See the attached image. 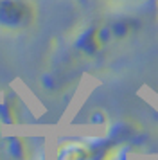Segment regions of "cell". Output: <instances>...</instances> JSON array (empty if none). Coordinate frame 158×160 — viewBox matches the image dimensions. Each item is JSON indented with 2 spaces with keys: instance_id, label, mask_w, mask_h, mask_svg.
Masks as SVG:
<instances>
[{
  "instance_id": "obj_1",
  "label": "cell",
  "mask_w": 158,
  "mask_h": 160,
  "mask_svg": "<svg viewBox=\"0 0 158 160\" xmlns=\"http://www.w3.org/2000/svg\"><path fill=\"white\" fill-rule=\"evenodd\" d=\"M38 20L34 0H0V31L16 34L29 31Z\"/></svg>"
},
{
  "instance_id": "obj_2",
  "label": "cell",
  "mask_w": 158,
  "mask_h": 160,
  "mask_svg": "<svg viewBox=\"0 0 158 160\" xmlns=\"http://www.w3.org/2000/svg\"><path fill=\"white\" fill-rule=\"evenodd\" d=\"M102 138H67L56 149V160H108Z\"/></svg>"
},
{
  "instance_id": "obj_3",
  "label": "cell",
  "mask_w": 158,
  "mask_h": 160,
  "mask_svg": "<svg viewBox=\"0 0 158 160\" xmlns=\"http://www.w3.org/2000/svg\"><path fill=\"white\" fill-rule=\"evenodd\" d=\"M4 151L7 160H23L25 158V140L20 137H6L4 138Z\"/></svg>"
}]
</instances>
